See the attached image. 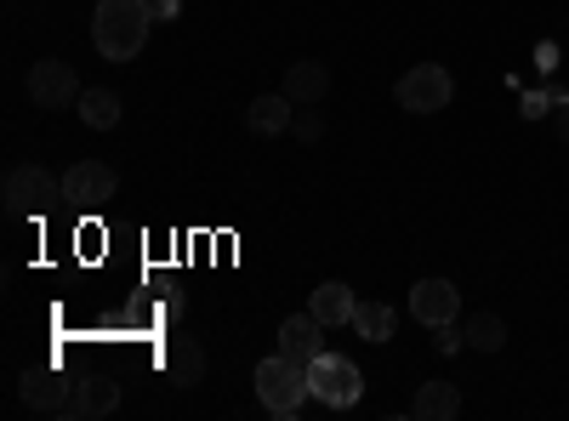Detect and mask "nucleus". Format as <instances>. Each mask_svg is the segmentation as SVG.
<instances>
[{
	"instance_id": "17",
	"label": "nucleus",
	"mask_w": 569,
	"mask_h": 421,
	"mask_svg": "<svg viewBox=\"0 0 569 421\" xmlns=\"http://www.w3.org/2000/svg\"><path fill=\"white\" fill-rule=\"evenodd\" d=\"M80 120L91 126V131H114L120 126V98L109 86H86L80 91Z\"/></svg>"
},
{
	"instance_id": "15",
	"label": "nucleus",
	"mask_w": 569,
	"mask_h": 421,
	"mask_svg": "<svg viewBox=\"0 0 569 421\" xmlns=\"http://www.w3.org/2000/svg\"><path fill=\"white\" fill-rule=\"evenodd\" d=\"M410 415L416 421H450V415H461V388L456 382H421Z\"/></svg>"
},
{
	"instance_id": "22",
	"label": "nucleus",
	"mask_w": 569,
	"mask_h": 421,
	"mask_svg": "<svg viewBox=\"0 0 569 421\" xmlns=\"http://www.w3.org/2000/svg\"><path fill=\"white\" fill-rule=\"evenodd\" d=\"M558 137H563V143H569V98L558 103Z\"/></svg>"
},
{
	"instance_id": "1",
	"label": "nucleus",
	"mask_w": 569,
	"mask_h": 421,
	"mask_svg": "<svg viewBox=\"0 0 569 421\" xmlns=\"http://www.w3.org/2000/svg\"><path fill=\"white\" fill-rule=\"evenodd\" d=\"M154 23V0H98V18H91V40L109 63H131L149 40Z\"/></svg>"
},
{
	"instance_id": "13",
	"label": "nucleus",
	"mask_w": 569,
	"mask_h": 421,
	"mask_svg": "<svg viewBox=\"0 0 569 421\" xmlns=\"http://www.w3.org/2000/svg\"><path fill=\"white\" fill-rule=\"evenodd\" d=\"M284 98H291V103H325V91H330V69L325 63H313V58H302V63H291V69H284Z\"/></svg>"
},
{
	"instance_id": "10",
	"label": "nucleus",
	"mask_w": 569,
	"mask_h": 421,
	"mask_svg": "<svg viewBox=\"0 0 569 421\" xmlns=\"http://www.w3.org/2000/svg\"><path fill=\"white\" fill-rule=\"evenodd\" d=\"M410 313L427 324V331H439V324H450L461 313V291L450 285V279H416L410 285Z\"/></svg>"
},
{
	"instance_id": "23",
	"label": "nucleus",
	"mask_w": 569,
	"mask_h": 421,
	"mask_svg": "<svg viewBox=\"0 0 569 421\" xmlns=\"http://www.w3.org/2000/svg\"><path fill=\"white\" fill-rule=\"evenodd\" d=\"M154 18H177V0H154Z\"/></svg>"
},
{
	"instance_id": "7",
	"label": "nucleus",
	"mask_w": 569,
	"mask_h": 421,
	"mask_svg": "<svg viewBox=\"0 0 569 421\" xmlns=\"http://www.w3.org/2000/svg\"><path fill=\"white\" fill-rule=\"evenodd\" d=\"M29 98H34V109H74L80 103V74L58 58H40L29 69Z\"/></svg>"
},
{
	"instance_id": "5",
	"label": "nucleus",
	"mask_w": 569,
	"mask_h": 421,
	"mask_svg": "<svg viewBox=\"0 0 569 421\" xmlns=\"http://www.w3.org/2000/svg\"><path fill=\"white\" fill-rule=\"evenodd\" d=\"M308 388H313V399H319V404L348 410V404H359L365 377H359V364H353V359H342V353H330V348H325V353L308 364Z\"/></svg>"
},
{
	"instance_id": "3",
	"label": "nucleus",
	"mask_w": 569,
	"mask_h": 421,
	"mask_svg": "<svg viewBox=\"0 0 569 421\" xmlns=\"http://www.w3.org/2000/svg\"><path fill=\"white\" fill-rule=\"evenodd\" d=\"M7 217H46L52 206H63V177H52L46 166H12L7 171Z\"/></svg>"
},
{
	"instance_id": "19",
	"label": "nucleus",
	"mask_w": 569,
	"mask_h": 421,
	"mask_svg": "<svg viewBox=\"0 0 569 421\" xmlns=\"http://www.w3.org/2000/svg\"><path fill=\"white\" fill-rule=\"evenodd\" d=\"M353 331H359L365 342H388V337H393V308H388V302H359V308H353Z\"/></svg>"
},
{
	"instance_id": "2",
	"label": "nucleus",
	"mask_w": 569,
	"mask_h": 421,
	"mask_svg": "<svg viewBox=\"0 0 569 421\" xmlns=\"http://www.w3.org/2000/svg\"><path fill=\"white\" fill-rule=\"evenodd\" d=\"M313 388H308V370L302 364H291L284 353H273V359H262L257 364V399H262V410L268 415H279V421H291L297 410H302V399H308Z\"/></svg>"
},
{
	"instance_id": "11",
	"label": "nucleus",
	"mask_w": 569,
	"mask_h": 421,
	"mask_svg": "<svg viewBox=\"0 0 569 421\" xmlns=\"http://www.w3.org/2000/svg\"><path fill=\"white\" fill-rule=\"evenodd\" d=\"M160 364H166V382H171V388L206 382V348H200V337H166Z\"/></svg>"
},
{
	"instance_id": "8",
	"label": "nucleus",
	"mask_w": 569,
	"mask_h": 421,
	"mask_svg": "<svg viewBox=\"0 0 569 421\" xmlns=\"http://www.w3.org/2000/svg\"><path fill=\"white\" fill-rule=\"evenodd\" d=\"M114 404H120V382L114 377H74L63 421H103V415H114Z\"/></svg>"
},
{
	"instance_id": "20",
	"label": "nucleus",
	"mask_w": 569,
	"mask_h": 421,
	"mask_svg": "<svg viewBox=\"0 0 569 421\" xmlns=\"http://www.w3.org/2000/svg\"><path fill=\"white\" fill-rule=\"evenodd\" d=\"M291 137H297V143H319V137H325V120L313 114V103H297V114H291Z\"/></svg>"
},
{
	"instance_id": "12",
	"label": "nucleus",
	"mask_w": 569,
	"mask_h": 421,
	"mask_svg": "<svg viewBox=\"0 0 569 421\" xmlns=\"http://www.w3.org/2000/svg\"><path fill=\"white\" fill-rule=\"evenodd\" d=\"M279 353L308 370V364L325 353V324H319L313 313H291V319L279 324Z\"/></svg>"
},
{
	"instance_id": "9",
	"label": "nucleus",
	"mask_w": 569,
	"mask_h": 421,
	"mask_svg": "<svg viewBox=\"0 0 569 421\" xmlns=\"http://www.w3.org/2000/svg\"><path fill=\"white\" fill-rule=\"evenodd\" d=\"M69 388H74V377H63L58 364H40V370H23L18 399H23L29 410H40V415H63V404H69Z\"/></svg>"
},
{
	"instance_id": "14",
	"label": "nucleus",
	"mask_w": 569,
	"mask_h": 421,
	"mask_svg": "<svg viewBox=\"0 0 569 421\" xmlns=\"http://www.w3.org/2000/svg\"><path fill=\"white\" fill-rule=\"evenodd\" d=\"M353 308L359 302H353V291L342 285V279H325V285L308 297V313L325 324V331H330V324H353Z\"/></svg>"
},
{
	"instance_id": "4",
	"label": "nucleus",
	"mask_w": 569,
	"mask_h": 421,
	"mask_svg": "<svg viewBox=\"0 0 569 421\" xmlns=\"http://www.w3.org/2000/svg\"><path fill=\"white\" fill-rule=\"evenodd\" d=\"M393 98H399V109H410V114H439V109H450V98H456V80H450L445 63H416V69L399 74Z\"/></svg>"
},
{
	"instance_id": "18",
	"label": "nucleus",
	"mask_w": 569,
	"mask_h": 421,
	"mask_svg": "<svg viewBox=\"0 0 569 421\" xmlns=\"http://www.w3.org/2000/svg\"><path fill=\"white\" fill-rule=\"evenodd\" d=\"M461 331H467V348L472 353H501L507 348V319L501 313H472Z\"/></svg>"
},
{
	"instance_id": "6",
	"label": "nucleus",
	"mask_w": 569,
	"mask_h": 421,
	"mask_svg": "<svg viewBox=\"0 0 569 421\" xmlns=\"http://www.w3.org/2000/svg\"><path fill=\"white\" fill-rule=\"evenodd\" d=\"M114 166L109 160H74L69 171H63V206H74V211H98V206H109L114 200Z\"/></svg>"
},
{
	"instance_id": "21",
	"label": "nucleus",
	"mask_w": 569,
	"mask_h": 421,
	"mask_svg": "<svg viewBox=\"0 0 569 421\" xmlns=\"http://www.w3.org/2000/svg\"><path fill=\"white\" fill-rule=\"evenodd\" d=\"M433 348H439V353H456V348H467V331H461V324L450 319V324H439V337H433Z\"/></svg>"
},
{
	"instance_id": "16",
	"label": "nucleus",
	"mask_w": 569,
	"mask_h": 421,
	"mask_svg": "<svg viewBox=\"0 0 569 421\" xmlns=\"http://www.w3.org/2000/svg\"><path fill=\"white\" fill-rule=\"evenodd\" d=\"M291 114H297V103L284 98V91H268V98H257V103H251L246 126H251L257 137H279V131H291Z\"/></svg>"
}]
</instances>
